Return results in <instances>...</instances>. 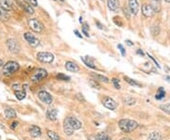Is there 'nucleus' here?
<instances>
[{"mask_svg":"<svg viewBox=\"0 0 170 140\" xmlns=\"http://www.w3.org/2000/svg\"><path fill=\"white\" fill-rule=\"evenodd\" d=\"M57 117H58V111L55 108H53V109H48L46 111V118L49 120L54 121L57 119Z\"/></svg>","mask_w":170,"mask_h":140,"instance_id":"22","label":"nucleus"},{"mask_svg":"<svg viewBox=\"0 0 170 140\" xmlns=\"http://www.w3.org/2000/svg\"><path fill=\"white\" fill-rule=\"evenodd\" d=\"M111 82L114 84V87L116 88V89H120V84H119V80L117 78H113L111 79Z\"/></svg>","mask_w":170,"mask_h":140,"instance_id":"34","label":"nucleus"},{"mask_svg":"<svg viewBox=\"0 0 170 140\" xmlns=\"http://www.w3.org/2000/svg\"><path fill=\"white\" fill-rule=\"evenodd\" d=\"M142 13L144 16L149 18L155 14V11L153 10V8H152L149 4H144V5L142 6Z\"/></svg>","mask_w":170,"mask_h":140,"instance_id":"11","label":"nucleus"},{"mask_svg":"<svg viewBox=\"0 0 170 140\" xmlns=\"http://www.w3.org/2000/svg\"><path fill=\"white\" fill-rule=\"evenodd\" d=\"M37 59L43 63H51L54 60V55L48 52H39L37 54Z\"/></svg>","mask_w":170,"mask_h":140,"instance_id":"5","label":"nucleus"},{"mask_svg":"<svg viewBox=\"0 0 170 140\" xmlns=\"http://www.w3.org/2000/svg\"><path fill=\"white\" fill-rule=\"evenodd\" d=\"M123 11H124V14L126 15V17L128 18V19H129V17H131V13H129V12H131V11H129L127 8H124Z\"/></svg>","mask_w":170,"mask_h":140,"instance_id":"40","label":"nucleus"},{"mask_svg":"<svg viewBox=\"0 0 170 140\" xmlns=\"http://www.w3.org/2000/svg\"><path fill=\"white\" fill-rule=\"evenodd\" d=\"M38 98L40 99V101L46 103V105H51L53 102L52 96L48 92L44 91V90H42V91H40L38 93Z\"/></svg>","mask_w":170,"mask_h":140,"instance_id":"8","label":"nucleus"},{"mask_svg":"<svg viewBox=\"0 0 170 140\" xmlns=\"http://www.w3.org/2000/svg\"><path fill=\"white\" fill-rule=\"evenodd\" d=\"M165 2H167V3H170V0H164Z\"/></svg>","mask_w":170,"mask_h":140,"instance_id":"51","label":"nucleus"},{"mask_svg":"<svg viewBox=\"0 0 170 140\" xmlns=\"http://www.w3.org/2000/svg\"><path fill=\"white\" fill-rule=\"evenodd\" d=\"M101 1H103V0H101Z\"/></svg>","mask_w":170,"mask_h":140,"instance_id":"52","label":"nucleus"},{"mask_svg":"<svg viewBox=\"0 0 170 140\" xmlns=\"http://www.w3.org/2000/svg\"><path fill=\"white\" fill-rule=\"evenodd\" d=\"M3 66H4V63H3L2 59H0V68H1V67H3Z\"/></svg>","mask_w":170,"mask_h":140,"instance_id":"48","label":"nucleus"},{"mask_svg":"<svg viewBox=\"0 0 170 140\" xmlns=\"http://www.w3.org/2000/svg\"><path fill=\"white\" fill-rule=\"evenodd\" d=\"M147 140H163L162 134L159 132H152L149 135Z\"/></svg>","mask_w":170,"mask_h":140,"instance_id":"26","label":"nucleus"},{"mask_svg":"<svg viewBox=\"0 0 170 140\" xmlns=\"http://www.w3.org/2000/svg\"><path fill=\"white\" fill-rule=\"evenodd\" d=\"M16 3L18 4L20 8H23L26 13H28V14H33L34 13L32 6H30L26 0H16Z\"/></svg>","mask_w":170,"mask_h":140,"instance_id":"9","label":"nucleus"},{"mask_svg":"<svg viewBox=\"0 0 170 140\" xmlns=\"http://www.w3.org/2000/svg\"><path fill=\"white\" fill-rule=\"evenodd\" d=\"M118 126H119V128H120V130L122 131V132L131 133L138 127V123L136 122L135 120L123 119L118 121Z\"/></svg>","mask_w":170,"mask_h":140,"instance_id":"1","label":"nucleus"},{"mask_svg":"<svg viewBox=\"0 0 170 140\" xmlns=\"http://www.w3.org/2000/svg\"><path fill=\"white\" fill-rule=\"evenodd\" d=\"M126 42L128 43V45H129V46H132V45H133V43L131 42V40H126Z\"/></svg>","mask_w":170,"mask_h":140,"instance_id":"46","label":"nucleus"},{"mask_svg":"<svg viewBox=\"0 0 170 140\" xmlns=\"http://www.w3.org/2000/svg\"><path fill=\"white\" fill-rule=\"evenodd\" d=\"M81 59H82V61L85 63V65H86L87 67L91 68V69H96L95 63H94L95 59L92 58L91 57H81Z\"/></svg>","mask_w":170,"mask_h":140,"instance_id":"19","label":"nucleus"},{"mask_svg":"<svg viewBox=\"0 0 170 140\" xmlns=\"http://www.w3.org/2000/svg\"><path fill=\"white\" fill-rule=\"evenodd\" d=\"M24 38L25 40H26V42H29V44L30 45V46L32 47H37L40 45V40L39 39H37L35 36L32 34V33H29V32H26L24 34Z\"/></svg>","mask_w":170,"mask_h":140,"instance_id":"6","label":"nucleus"},{"mask_svg":"<svg viewBox=\"0 0 170 140\" xmlns=\"http://www.w3.org/2000/svg\"><path fill=\"white\" fill-rule=\"evenodd\" d=\"M90 85L92 86L93 88H100V87L98 86L97 82H96V81H95V80H91L90 81Z\"/></svg>","mask_w":170,"mask_h":140,"instance_id":"38","label":"nucleus"},{"mask_svg":"<svg viewBox=\"0 0 170 140\" xmlns=\"http://www.w3.org/2000/svg\"><path fill=\"white\" fill-rule=\"evenodd\" d=\"M66 119L69 122V124L72 126V128L74 130H79L80 128H81L82 124L78 119L74 118V117H69V118H66Z\"/></svg>","mask_w":170,"mask_h":140,"instance_id":"14","label":"nucleus"},{"mask_svg":"<svg viewBox=\"0 0 170 140\" xmlns=\"http://www.w3.org/2000/svg\"><path fill=\"white\" fill-rule=\"evenodd\" d=\"M88 30H89V25L87 24H83L82 25V32H83V34L85 36H86V37H89Z\"/></svg>","mask_w":170,"mask_h":140,"instance_id":"35","label":"nucleus"},{"mask_svg":"<svg viewBox=\"0 0 170 140\" xmlns=\"http://www.w3.org/2000/svg\"><path fill=\"white\" fill-rule=\"evenodd\" d=\"M65 69L69 71H72V73H78L79 71V67L77 63L73 61H67L65 63Z\"/></svg>","mask_w":170,"mask_h":140,"instance_id":"17","label":"nucleus"},{"mask_svg":"<svg viewBox=\"0 0 170 140\" xmlns=\"http://www.w3.org/2000/svg\"><path fill=\"white\" fill-rule=\"evenodd\" d=\"M47 135H48V137L50 138L51 140H61V137L58 135L55 132H53V131H47Z\"/></svg>","mask_w":170,"mask_h":140,"instance_id":"29","label":"nucleus"},{"mask_svg":"<svg viewBox=\"0 0 170 140\" xmlns=\"http://www.w3.org/2000/svg\"><path fill=\"white\" fill-rule=\"evenodd\" d=\"M79 22L82 23V17H79Z\"/></svg>","mask_w":170,"mask_h":140,"instance_id":"50","label":"nucleus"},{"mask_svg":"<svg viewBox=\"0 0 170 140\" xmlns=\"http://www.w3.org/2000/svg\"><path fill=\"white\" fill-rule=\"evenodd\" d=\"M129 8L132 15H137L139 12V4L137 0H129Z\"/></svg>","mask_w":170,"mask_h":140,"instance_id":"12","label":"nucleus"},{"mask_svg":"<svg viewBox=\"0 0 170 140\" xmlns=\"http://www.w3.org/2000/svg\"><path fill=\"white\" fill-rule=\"evenodd\" d=\"M74 33H75L76 35H77L79 38H82V36H81V35H80V33L79 32V31H78L77 29H76V30H74Z\"/></svg>","mask_w":170,"mask_h":140,"instance_id":"44","label":"nucleus"},{"mask_svg":"<svg viewBox=\"0 0 170 140\" xmlns=\"http://www.w3.org/2000/svg\"><path fill=\"white\" fill-rule=\"evenodd\" d=\"M147 56H149V57H150V59H152V60H153V62L155 63V64H156V66H157L158 68H160V65H159V63L157 62V60H155L154 59V57H151L150 55H149V54H147Z\"/></svg>","mask_w":170,"mask_h":140,"instance_id":"42","label":"nucleus"},{"mask_svg":"<svg viewBox=\"0 0 170 140\" xmlns=\"http://www.w3.org/2000/svg\"><path fill=\"white\" fill-rule=\"evenodd\" d=\"M61 1H62V0H61Z\"/></svg>","mask_w":170,"mask_h":140,"instance_id":"53","label":"nucleus"},{"mask_svg":"<svg viewBox=\"0 0 170 140\" xmlns=\"http://www.w3.org/2000/svg\"><path fill=\"white\" fill-rule=\"evenodd\" d=\"M107 5H108V8H110V11H114V12H118L120 10L119 0H108Z\"/></svg>","mask_w":170,"mask_h":140,"instance_id":"13","label":"nucleus"},{"mask_svg":"<svg viewBox=\"0 0 170 140\" xmlns=\"http://www.w3.org/2000/svg\"><path fill=\"white\" fill-rule=\"evenodd\" d=\"M164 79L167 81V82L170 83V76L169 75H166V76H164Z\"/></svg>","mask_w":170,"mask_h":140,"instance_id":"45","label":"nucleus"},{"mask_svg":"<svg viewBox=\"0 0 170 140\" xmlns=\"http://www.w3.org/2000/svg\"><path fill=\"white\" fill-rule=\"evenodd\" d=\"M125 80L127 81V82L129 84V85H131V86H134V87H141V84H139L138 82H136V81H134L132 80L131 78H129V77H127V76H125Z\"/></svg>","mask_w":170,"mask_h":140,"instance_id":"30","label":"nucleus"},{"mask_svg":"<svg viewBox=\"0 0 170 140\" xmlns=\"http://www.w3.org/2000/svg\"><path fill=\"white\" fill-rule=\"evenodd\" d=\"M96 25H97V26H98V28H100V29H103V25L101 24V23H99L98 21H96Z\"/></svg>","mask_w":170,"mask_h":140,"instance_id":"43","label":"nucleus"},{"mask_svg":"<svg viewBox=\"0 0 170 140\" xmlns=\"http://www.w3.org/2000/svg\"><path fill=\"white\" fill-rule=\"evenodd\" d=\"M30 6H33V7H37L38 6V1L37 0H26Z\"/></svg>","mask_w":170,"mask_h":140,"instance_id":"37","label":"nucleus"},{"mask_svg":"<svg viewBox=\"0 0 170 140\" xmlns=\"http://www.w3.org/2000/svg\"><path fill=\"white\" fill-rule=\"evenodd\" d=\"M160 108L164 112L167 113L168 115H170V103H167V105H162L160 106Z\"/></svg>","mask_w":170,"mask_h":140,"instance_id":"31","label":"nucleus"},{"mask_svg":"<svg viewBox=\"0 0 170 140\" xmlns=\"http://www.w3.org/2000/svg\"><path fill=\"white\" fill-rule=\"evenodd\" d=\"M117 47H118V49L120 50V52H121L122 56H125V55H126V50H125V48L123 47V45H122V44H118V45H117Z\"/></svg>","mask_w":170,"mask_h":140,"instance_id":"39","label":"nucleus"},{"mask_svg":"<svg viewBox=\"0 0 170 140\" xmlns=\"http://www.w3.org/2000/svg\"><path fill=\"white\" fill-rule=\"evenodd\" d=\"M91 76L94 78L93 80L96 81V82H102V83H109V79L108 77L106 76L102 75V74H95V73H92Z\"/></svg>","mask_w":170,"mask_h":140,"instance_id":"18","label":"nucleus"},{"mask_svg":"<svg viewBox=\"0 0 170 140\" xmlns=\"http://www.w3.org/2000/svg\"><path fill=\"white\" fill-rule=\"evenodd\" d=\"M74 129L72 128V126L69 124V122L67 121V119H65L64 121V132L66 135H72L74 134Z\"/></svg>","mask_w":170,"mask_h":140,"instance_id":"20","label":"nucleus"},{"mask_svg":"<svg viewBox=\"0 0 170 140\" xmlns=\"http://www.w3.org/2000/svg\"><path fill=\"white\" fill-rule=\"evenodd\" d=\"M18 122H17V121H14V122H12L11 124V128L12 129V130H15L17 127H18Z\"/></svg>","mask_w":170,"mask_h":140,"instance_id":"41","label":"nucleus"},{"mask_svg":"<svg viewBox=\"0 0 170 140\" xmlns=\"http://www.w3.org/2000/svg\"><path fill=\"white\" fill-rule=\"evenodd\" d=\"M0 137H1V136H0Z\"/></svg>","mask_w":170,"mask_h":140,"instance_id":"54","label":"nucleus"},{"mask_svg":"<svg viewBox=\"0 0 170 140\" xmlns=\"http://www.w3.org/2000/svg\"><path fill=\"white\" fill-rule=\"evenodd\" d=\"M103 105L108 108V109H111V110H114L115 109L116 107L118 106L117 103H116L113 98L111 97H105L104 100H103Z\"/></svg>","mask_w":170,"mask_h":140,"instance_id":"10","label":"nucleus"},{"mask_svg":"<svg viewBox=\"0 0 170 140\" xmlns=\"http://www.w3.org/2000/svg\"><path fill=\"white\" fill-rule=\"evenodd\" d=\"M14 94H15V96H16V98L18 99V100H23V99H25V97H26V91L25 90H23V89H19V90H15L14 91Z\"/></svg>","mask_w":170,"mask_h":140,"instance_id":"27","label":"nucleus"},{"mask_svg":"<svg viewBox=\"0 0 170 140\" xmlns=\"http://www.w3.org/2000/svg\"><path fill=\"white\" fill-rule=\"evenodd\" d=\"M149 5L153 8L155 12H159L161 11V0H149Z\"/></svg>","mask_w":170,"mask_h":140,"instance_id":"23","label":"nucleus"},{"mask_svg":"<svg viewBox=\"0 0 170 140\" xmlns=\"http://www.w3.org/2000/svg\"><path fill=\"white\" fill-rule=\"evenodd\" d=\"M57 79H59V80H62V81H69L70 80V77L69 76H66L65 74H57Z\"/></svg>","mask_w":170,"mask_h":140,"instance_id":"32","label":"nucleus"},{"mask_svg":"<svg viewBox=\"0 0 170 140\" xmlns=\"http://www.w3.org/2000/svg\"><path fill=\"white\" fill-rule=\"evenodd\" d=\"M20 65L16 61H9L3 66V74L5 75H11L19 70Z\"/></svg>","mask_w":170,"mask_h":140,"instance_id":"2","label":"nucleus"},{"mask_svg":"<svg viewBox=\"0 0 170 140\" xmlns=\"http://www.w3.org/2000/svg\"><path fill=\"white\" fill-rule=\"evenodd\" d=\"M0 7L5 11H9L12 10V2L11 0H0Z\"/></svg>","mask_w":170,"mask_h":140,"instance_id":"21","label":"nucleus"},{"mask_svg":"<svg viewBox=\"0 0 170 140\" xmlns=\"http://www.w3.org/2000/svg\"><path fill=\"white\" fill-rule=\"evenodd\" d=\"M9 19H10V14H9V12L0 7V20L2 22H7V21H9Z\"/></svg>","mask_w":170,"mask_h":140,"instance_id":"25","label":"nucleus"},{"mask_svg":"<svg viewBox=\"0 0 170 140\" xmlns=\"http://www.w3.org/2000/svg\"><path fill=\"white\" fill-rule=\"evenodd\" d=\"M114 23L118 26H122L123 25V23L121 21V18H120L119 16H115L114 17Z\"/></svg>","mask_w":170,"mask_h":140,"instance_id":"33","label":"nucleus"},{"mask_svg":"<svg viewBox=\"0 0 170 140\" xmlns=\"http://www.w3.org/2000/svg\"><path fill=\"white\" fill-rule=\"evenodd\" d=\"M165 96V90L164 89V88H160L158 89L157 93H156V96L155 98L157 99V100H162V99H164Z\"/></svg>","mask_w":170,"mask_h":140,"instance_id":"28","label":"nucleus"},{"mask_svg":"<svg viewBox=\"0 0 170 140\" xmlns=\"http://www.w3.org/2000/svg\"><path fill=\"white\" fill-rule=\"evenodd\" d=\"M7 46H8V49L10 50L11 53L17 54L20 51L19 43L17 42V40L14 39H9L7 40Z\"/></svg>","mask_w":170,"mask_h":140,"instance_id":"7","label":"nucleus"},{"mask_svg":"<svg viewBox=\"0 0 170 140\" xmlns=\"http://www.w3.org/2000/svg\"><path fill=\"white\" fill-rule=\"evenodd\" d=\"M137 54H138V55H144V53H143V51H141V50H138L137 51Z\"/></svg>","mask_w":170,"mask_h":140,"instance_id":"47","label":"nucleus"},{"mask_svg":"<svg viewBox=\"0 0 170 140\" xmlns=\"http://www.w3.org/2000/svg\"><path fill=\"white\" fill-rule=\"evenodd\" d=\"M4 115L7 119H14L16 118V113L12 108H6L4 111Z\"/></svg>","mask_w":170,"mask_h":140,"instance_id":"24","label":"nucleus"},{"mask_svg":"<svg viewBox=\"0 0 170 140\" xmlns=\"http://www.w3.org/2000/svg\"><path fill=\"white\" fill-rule=\"evenodd\" d=\"M88 140H111L110 136L105 133H98L96 134H92L88 137Z\"/></svg>","mask_w":170,"mask_h":140,"instance_id":"15","label":"nucleus"},{"mask_svg":"<svg viewBox=\"0 0 170 140\" xmlns=\"http://www.w3.org/2000/svg\"><path fill=\"white\" fill-rule=\"evenodd\" d=\"M120 140H132L131 138H122V139H120Z\"/></svg>","mask_w":170,"mask_h":140,"instance_id":"49","label":"nucleus"},{"mask_svg":"<svg viewBox=\"0 0 170 140\" xmlns=\"http://www.w3.org/2000/svg\"><path fill=\"white\" fill-rule=\"evenodd\" d=\"M124 102L125 103H127V105H134L135 103V100L132 98H127V99H124Z\"/></svg>","mask_w":170,"mask_h":140,"instance_id":"36","label":"nucleus"},{"mask_svg":"<svg viewBox=\"0 0 170 140\" xmlns=\"http://www.w3.org/2000/svg\"><path fill=\"white\" fill-rule=\"evenodd\" d=\"M47 76V71L44 69H36L31 74L30 79L32 82H40Z\"/></svg>","mask_w":170,"mask_h":140,"instance_id":"3","label":"nucleus"},{"mask_svg":"<svg viewBox=\"0 0 170 140\" xmlns=\"http://www.w3.org/2000/svg\"><path fill=\"white\" fill-rule=\"evenodd\" d=\"M29 134L32 137L34 138H38L42 135V131L40 129V127L36 125H32L29 127Z\"/></svg>","mask_w":170,"mask_h":140,"instance_id":"16","label":"nucleus"},{"mask_svg":"<svg viewBox=\"0 0 170 140\" xmlns=\"http://www.w3.org/2000/svg\"><path fill=\"white\" fill-rule=\"evenodd\" d=\"M28 25L29 28L36 33H41L44 29V25L38 19H29Z\"/></svg>","mask_w":170,"mask_h":140,"instance_id":"4","label":"nucleus"}]
</instances>
